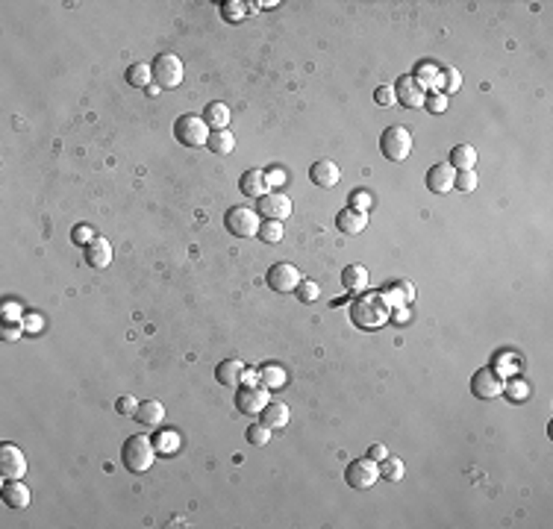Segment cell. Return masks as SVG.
<instances>
[{
    "label": "cell",
    "mask_w": 553,
    "mask_h": 529,
    "mask_svg": "<svg viewBox=\"0 0 553 529\" xmlns=\"http://www.w3.org/2000/svg\"><path fill=\"white\" fill-rule=\"evenodd\" d=\"M391 318V309L383 300V294H362V297L350 306V321L359 329H380Z\"/></svg>",
    "instance_id": "cell-1"
},
{
    "label": "cell",
    "mask_w": 553,
    "mask_h": 529,
    "mask_svg": "<svg viewBox=\"0 0 553 529\" xmlns=\"http://www.w3.org/2000/svg\"><path fill=\"white\" fill-rule=\"evenodd\" d=\"M156 447H153V438L147 436H130L124 441V450H121V462L130 474H147L156 462Z\"/></svg>",
    "instance_id": "cell-2"
},
{
    "label": "cell",
    "mask_w": 553,
    "mask_h": 529,
    "mask_svg": "<svg viewBox=\"0 0 553 529\" xmlns=\"http://www.w3.org/2000/svg\"><path fill=\"white\" fill-rule=\"evenodd\" d=\"M209 127L203 121V115H180L174 121V139L183 147H206L209 142Z\"/></svg>",
    "instance_id": "cell-3"
},
{
    "label": "cell",
    "mask_w": 553,
    "mask_h": 529,
    "mask_svg": "<svg viewBox=\"0 0 553 529\" xmlns=\"http://www.w3.org/2000/svg\"><path fill=\"white\" fill-rule=\"evenodd\" d=\"M380 150L389 162H403L409 159V153H412V135L406 127H398V124H391L383 130L380 135Z\"/></svg>",
    "instance_id": "cell-4"
},
{
    "label": "cell",
    "mask_w": 553,
    "mask_h": 529,
    "mask_svg": "<svg viewBox=\"0 0 553 529\" xmlns=\"http://www.w3.org/2000/svg\"><path fill=\"white\" fill-rule=\"evenodd\" d=\"M259 224H262V218L256 215V209H247V206H233L224 215V227L235 239H253V235L259 232Z\"/></svg>",
    "instance_id": "cell-5"
},
{
    "label": "cell",
    "mask_w": 553,
    "mask_h": 529,
    "mask_svg": "<svg viewBox=\"0 0 553 529\" xmlns=\"http://www.w3.org/2000/svg\"><path fill=\"white\" fill-rule=\"evenodd\" d=\"M233 403H235V409H239L242 415L256 418L268 406V388L262 382H242L239 388H235Z\"/></svg>",
    "instance_id": "cell-6"
},
{
    "label": "cell",
    "mask_w": 553,
    "mask_h": 529,
    "mask_svg": "<svg viewBox=\"0 0 553 529\" xmlns=\"http://www.w3.org/2000/svg\"><path fill=\"white\" fill-rule=\"evenodd\" d=\"M153 68V83L160 89H177L183 83V59L177 53H160Z\"/></svg>",
    "instance_id": "cell-7"
},
{
    "label": "cell",
    "mask_w": 553,
    "mask_h": 529,
    "mask_svg": "<svg viewBox=\"0 0 553 529\" xmlns=\"http://www.w3.org/2000/svg\"><path fill=\"white\" fill-rule=\"evenodd\" d=\"M291 198L289 194H283V191H268V194H262L259 200H256V215H259L262 221H286V218H291Z\"/></svg>",
    "instance_id": "cell-8"
},
{
    "label": "cell",
    "mask_w": 553,
    "mask_h": 529,
    "mask_svg": "<svg viewBox=\"0 0 553 529\" xmlns=\"http://www.w3.org/2000/svg\"><path fill=\"white\" fill-rule=\"evenodd\" d=\"M503 382L506 380L501 377V370L486 365V368H480L477 374L471 377V391H474V397H477V400H495V397L503 394Z\"/></svg>",
    "instance_id": "cell-9"
},
{
    "label": "cell",
    "mask_w": 553,
    "mask_h": 529,
    "mask_svg": "<svg viewBox=\"0 0 553 529\" xmlns=\"http://www.w3.org/2000/svg\"><path fill=\"white\" fill-rule=\"evenodd\" d=\"M345 479H347L350 488H357V491H368V488L377 485L380 467H377V462L368 459V456L365 459H353L347 465V470H345Z\"/></svg>",
    "instance_id": "cell-10"
},
{
    "label": "cell",
    "mask_w": 553,
    "mask_h": 529,
    "mask_svg": "<svg viewBox=\"0 0 553 529\" xmlns=\"http://www.w3.org/2000/svg\"><path fill=\"white\" fill-rule=\"evenodd\" d=\"M394 103H401V106H406V109H418V106H424V101H427V89L415 80L412 74H403V76H398L394 80Z\"/></svg>",
    "instance_id": "cell-11"
},
{
    "label": "cell",
    "mask_w": 553,
    "mask_h": 529,
    "mask_svg": "<svg viewBox=\"0 0 553 529\" xmlns=\"http://www.w3.org/2000/svg\"><path fill=\"white\" fill-rule=\"evenodd\" d=\"M265 283H268V288H271V291H276V294L294 291V288L301 285V271L294 268L291 262H276V265H271V268H268Z\"/></svg>",
    "instance_id": "cell-12"
},
{
    "label": "cell",
    "mask_w": 553,
    "mask_h": 529,
    "mask_svg": "<svg viewBox=\"0 0 553 529\" xmlns=\"http://www.w3.org/2000/svg\"><path fill=\"white\" fill-rule=\"evenodd\" d=\"M27 474V459L21 447L15 444H0V477L4 479H21Z\"/></svg>",
    "instance_id": "cell-13"
},
{
    "label": "cell",
    "mask_w": 553,
    "mask_h": 529,
    "mask_svg": "<svg viewBox=\"0 0 553 529\" xmlns=\"http://www.w3.org/2000/svg\"><path fill=\"white\" fill-rule=\"evenodd\" d=\"M309 180H312V186H318V188H333V186H339L342 171H339V165L330 162V159H318V162H312V168H309Z\"/></svg>",
    "instance_id": "cell-14"
},
{
    "label": "cell",
    "mask_w": 553,
    "mask_h": 529,
    "mask_svg": "<svg viewBox=\"0 0 553 529\" xmlns=\"http://www.w3.org/2000/svg\"><path fill=\"white\" fill-rule=\"evenodd\" d=\"M453 180H457V171H453L447 162H439L427 171V188L432 194H447L453 188Z\"/></svg>",
    "instance_id": "cell-15"
},
{
    "label": "cell",
    "mask_w": 553,
    "mask_h": 529,
    "mask_svg": "<svg viewBox=\"0 0 553 529\" xmlns=\"http://www.w3.org/2000/svg\"><path fill=\"white\" fill-rule=\"evenodd\" d=\"M365 227H368V212L345 206L339 215H335V229L345 232V235H359Z\"/></svg>",
    "instance_id": "cell-16"
},
{
    "label": "cell",
    "mask_w": 553,
    "mask_h": 529,
    "mask_svg": "<svg viewBox=\"0 0 553 529\" xmlns=\"http://www.w3.org/2000/svg\"><path fill=\"white\" fill-rule=\"evenodd\" d=\"M239 191L245 194V198H256V200H259L262 194H268L271 188H268V180H265V171H259V168L245 171L242 180H239Z\"/></svg>",
    "instance_id": "cell-17"
},
{
    "label": "cell",
    "mask_w": 553,
    "mask_h": 529,
    "mask_svg": "<svg viewBox=\"0 0 553 529\" xmlns=\"http://www.w3.org/2000/svg\"><path fill=\"white\" fill-rule=\"evenodd\" d=\"M259 418H262V423H265L268 429H286L289 421H291V411H289V406L280 403V400H268V406L259 411Z\"/></svg>",
    "instance_id": "cell-18"
},
{
    "label": "cell",
    "mask_w": 553,
    "mask_h": 529,
    "mask_svg": "<svg viewBox=\"0 0 553 529\" xmlns=\"http://www.w3.org/2000/svg\"><path fill=\"white\" fill-rule=\"evenodd\" d=\"M245 365L239 359H224L218 368H215V380L221 385H230V388H239L245 382Z\"/></svg>",
    "instance_id": "cell-19"
},
{
    "label": "cell",
    "mask_w": 553,
    "mask_h": 529,
    "mask_svg": "<svg viewBox=\"0 0 553 529\" xmlns=\"http://www.w3.org/2000/svg\"><path fill=\"white\" fill-rule=\"evenodd\" d=\"M4 503L9 508H27L30 506V488L21 482V479H6L4 482V491H0Z\"/></svg>",
    "instance_id": "cell-20"
},
{
    "label": "cell",
    "mask_w": 553,
    "mask_h": 529,
    "mask_svg": "<svg viewBox=\"0 0 553 529\" xmlns=\"http://www.w3.org/2000/svg\"><path fill=\"white\" fill-rule=\"evenodd\" d=\"M368 283H371V277H368L365 265H347L342 271V285H345L347 294H362L368 288Z\"/></svg>",
    "instance_id": "cell-21"
},
{
    "label": "cell",
    "mask_w": 553,
    "mask_h": 529,
    "mask_svg": "<svg viewBox=\"0 0 553 529\" xmlns=\"http://www.w3.org/2000/svg\"><path fill=\"white\" fill-rule=\"evenodd\" d=\"M142 426H160L162 418H165V406L160 400H142L135 406V415H133Z\"/></svg>",
    "instance_id": "cell-22"
},
{
    "label": "cell",
    "mask_w": 553,
    "mask_h": 529,
    "mask_svg": "<svg viewBox=\"0 0 553 529\" xmlns=\"http://www.w3.org/2000/svg\"><path fill=\"white\" fill-rule=\"evenodd\" d=\"M86 262H89L91 268H97V271H101V268H109V265H112V244L97 235V239L86 247Z\"/></svg>",
    "instance_id": "cell-23"
},
{
    "label": "cell",
    "mask_w": 553,
    "mask_h": 529,
    "mask_svg": "<svg viewBox=\"0 0 553 529\" xmlns=\"http://www.w3.org/2000/svg\"><path fill=\"white\" fill-rule=\"evenodd\" d=\"M412 297H415V288H412L409 280L391 283V285H386V291H383V300L389 303V309H394V306H409Z\"/></svg>",
    "instance_id": "cell-24"
},
{
    "label": "cell",
    "mask_w": 553,
    "mask_h": 529,
    "mask_svg": "<svg viewBox=\"0 0 553 529\" xmlns=\"http://www.w3.org/2000/svg\"><path fill=\"white\" fill-rule=\"evenodd\" d=\"M453 171H474V165H477V150H474L471 144H457L450 150V162H447Z\"/></svg>",
    "instance_id": "cell-25"
},
{
    "label": "cell",
    "mask_w": 553,
    "mask_h": 529,
    "mask_svg": "<svg viewBox=\"0 0 553 529\" xmlns=\"http://www.w3.org/2000/svg\"><path fill=\"white\" fill-rule=\"evenodd\" d=\"M203 121H206V127L212 130V132H218V130H227V124H230V106H224V103H209L206 109H203Z\"/></svg>",
    "instance_id": "cell-26"
},
{
    "label": "cell",
    "mask_w": 553,
    "mask_h": 529,
    "mask_svg": "<svg viewBox=\"0 0 553 529\" xmlns=\"http://www.w3.org/2000/svg\"><path fill=\"white\" fill-rule=\"evenodd\" d=\"M153 447L160 456H177V450H180V433H174V429H160V433L153 436Z\"/></svg>",
    "instance_id": "cell-27"
},
{
    "label": "cell",
    "mask_w": 553,
    "mask_h": 529,
    "mask_svg": "<svg viewBox=\"0 0 553 529\" xmlns=\"http://www.w3.org/2000/svg\"><path fill=\"white\" fill-rule=\"evenodd\" d=\"M206 150H212L215 156H227L235 150V139L230 130H218V132H209V142H206Z\"/></svg>",
    "instance_id": "cell-28"
},
{
    "label": "cell",
    "mask_w": 553,
    "mask_h": 529,
    "mask_svg": "<svg viewBox=\"0 0 553 529\" xmlns=\"http://www.w3.org/2000/svg\"><path fill=\"white\" fill-rule=\"evenodd\" d=\"M150 80H153V68H150V65L135 62V65L127 68V83H130L133 89H147Z\"/></svg>",
    "instance_id": "cell-29"
},
{
    "label": "cell",
    "mask_w": 553,
    "mask_h": 529,
    "mask_svg": "<svg viewBox=\"0 0 553 529\" xmlns=\"http://www.w3.org/2000/svg\"><path fill=\"white\" fill-rule=\"evenodd\" d=\"M259 382H262L268 391H274V388H283L289 380H286V370H283L280 365H262V370H259Z\"/></svg>",
    "instance_id": "cell-30"
},
{
    "label": "cell",
    "mask_w": 553,
    "mask_h": 529,
    "mask_svg": "<svg viewBox=\"0 0 553 529\" xmlns=\"http://www.w3.org/2000/svg\"><path fill=\"white\" fill-rule=\"evenodd\" d=\"M377 467H380V479H389V482L403 479V462L398 456H386L383 462H377Z\"/></svg>",
    "instance_id": "cell-31"
},
{
    "label": "cell",
    "mask_w": 553,
    "mask_h": 529,
    "mask_svg": "<svg viewBox=\"0 0 553 529\" xmlns=\"http://www.w3.org/2000/svg\"><path fill=\"white\" fill-rule=\"evenodd\" d=\"M436 86H439V89H445V94H453V91H459L462 76H459V71H457V68H442V71H439Z\"/></svg>",
    "instance_id": "cell-32"
},
{
    "label": "cell",
    "mask_w": 553,
    "mask_h": 529,
    "mask_svg": "<svg viewBox=\"0 0 553 529\" xmlns=\"http://www.w3.org/2000/svg\"><path fill=\"white\" fill-rule=\"evenodd\" d=\"M259 239L265 241V244H280L283 241V224L280 221H262L259 224Z\"/></svg>",
    "instance_id": "cell-33"
},
{
    "label": "cell",
    "mask_w": 553,
    "mask_h": 529,
    "mask_svg": "<svg viewBox=\"0 0 553 529\" xmlns=\"http://www.w3.org/2000/svg\"><path fill=\"white\" fill-rule=\"evenodd\" d=\"M271 433H274V429H268V426L259 421V423H250V426H247L245 438H247V444H253V447H262V444L271 441Z\"/></svg>",
    "instance_id": "cell-34"
},
{
    "label": "cell",
    "mask_w": 553,
    "mask_h": 529,
    "mask_svg": "<svg viewBox=\"0 0 553 529\" xmlns=\"http://www.w3.org/2000/svg\"><path fill=\"white\" fill-rule=\"evenodd\" d=\"M480 180H477V171H457V180H453V188H459L462 194H471L477 191Z\"/></svg>",
    "instance_id": "cell-35"
},
{
    "label": "cell",
    "mask_w": 553,
    "mask_h": 529,
    "mask_svg": "<svg viewBox=\"0 0 553 529\" xmlns=\"http://www.w3.org/2000/svg\"><path fill=\"white\" fill-rule=\"evenodd\" d=\"M94 239H97V235H94V229H91L89 224H77V227L71 229V241H74L77 247H89Z\"/></svg>",
    "instance_id": "cell-36"
},
{
    "label": "cell",
    "mask_w": 553,
    "mask_h": 529,
    "mask_svg": "<svg viewBox=\"0 0 553 529\" xmlns=\"http://www.w3.org/2000/svg\"><path fill=\"white\" fill-rule=\"evenodd\" d=\"M247 12V6L242 4V0H227V4H221V15H224V21H242Z\"/></svg>",
    "instance_id": "cell-37"
},
{
    "label": "cell",
    "mask_w": 553,
    "mask_h": 529,
    "mask_svg": "<svg viewBox=\"0 0 553 529\" xmlns=\"http://www.w3.org/2000/svg\"><path fill=\"white\" fill-rule=\"evenodd\" d=\"M24 321H0V336H4L6 341H18L24 336Z\"/></svg>",
    "instance_id": "cell-38"
},
{
    "label": "cell",
    "mask_w": 553,
    "mask_h": 529,
    "mask_svg": "<svg viewBox=\"0 0 553 529\" xmlns=\"http://www.w3.org/2000/svg\"><path fill=\"white\" fill-rule=\"evenodd\" d=\"M298 291V297L303 300V303H315L321 297V288H318V283H312V280H301V285L294 288Z\"/></svg>",
    "instance_id": "cell-39"
},
{
    "label": "cell",
    "mask_w": 553,
    "mask_h": 529,
    "mask_svg": "<svg viewBox=\"0 0 553 529\" xmlns=\"http://www.w3.org/2000/svg\"><path fill=\"white\" fill-rule=\"evenodd\" d=\"M503 394L509 397V400H527V382H521V380H506L503 382Z\"/></svg>",
    "instance_id": "cell-40"
},
{
    "label": "cell",
    "mask_w": 553,
    "mask_h": 529,
    "mask_svg": "<svg viewBox=\"0 0 553 529\" xmlns=\"http://www.w3.org/2000/svg\"><path fill=\"white\" fill-rule=\"evenodd\" d=\"M424 109L432 112V115H442V112L447 109V94H445V91H432V94H427Z\"/></svg>",
    "instance_id": "cell-41"
},
{
    "label": "cell",
    "mask_w": 553,
    "mask_h": 529,
    "mask_svg": "<svg viewBox=\"0 0 553 529\" xmlns=\"http://www.w3.org/2000/svg\"><path fill=\"white\" fill-rule=\"evenodd\" d=\"M412 76H415V80H418L421 86H436V80H439V68L424 62V65H418V71H415Z\"/></svg>",
    "instance_id": "cell-42"
},
{
    "label": "cell",
    "mask_w": 553,
    "mask_h": 529,
    "mask_svg": "<svg viewBox=\"0 0 553 529\" xmlns=\"http://www.w3.org/2000/svg\"><path fill=\"white\" fill-rule=\"evenodd\" d=\"M350 209H359V212H368L371 209V194L365 191V188H357L350 194V203H347Z\"/></svg>",
    "instance_id": "cell-43"
},
{
    "label": "cell",
    "mask_w": 553,
    "mask_h": 529,
    "mask_svg": "<svg viewBox=\"0 0 553 529\" xmlns=\"http://www.w3.org/2000/svg\"><path fill=\"white\" fill-rule=\"evenodd\" d=\"M374 101H377L380 106H391L394 103V89L391 86H377V91H374Z\"/></svg>",
    "instance_id": "cell-44"
},
{
    "label": "cell",
    "mask_w": 553,
    "mask_h": 529,
    "mask_svg": "<svg viewBox=\"0 0 553 529\" xmlns=\"http://www.w3.org/2000/svg\"><path fill=\"white\" fill-rule=\"evenodd\" d=\"M24 315H27V312L18 303H4V318H0V321H21Z\"/></svg>",
    "instance_id": "cell-45"
},
{
    "label": "cell",
    "mask_w": 553,
    "mask_h": 529,
    "mask_svg": "<svg viewBox=\"0 0 553 529\" xmlns=\"http://www.w3.org/2000/svg\"><path fill=\"white\" fill-rule=\"evenodd\" d=\"M21 321H24V329H27V332H42V326H45L42 315H35V312H27Z\"/></svg>",
    "instance_id": "cell-46"
},
{
    "label": "cell",
    "mask_w": 553,
    "mask_h": 529,
    "mask_svg": "<svg viewBox=\"0 0 553 529\" xmlns=\"http://www.w3.org/2000/svg\"><path fill=\"white\" fill-rule=\"evenodd\" d=\"M135 397H118V403H115V409L121 411V415H135Z\"/></svg>",
    "instance_id": "cell-47"
},
{
    "label": "cell",
    "mask_w": 553,
    "mask_h": 529,
    "mask_svg": "<svg viewBox=\"0 0 553 529\" xmlns=\"http://www.w3.org/2000/svg\"><path fill=\"white\" fill-rule=\"evenodd\" d=\"M389 456V450L383 447V444H371L368 447V459H374V462H383Z\"/></svg>",
    "instance_id": "cell-48"
},
{
    "label": "cell",
    "mask_w": 553,
    "mask_h": 529,
    "mask_svg": "<svg viewBox=\"0 0 553 529\" xmlns=\"http://www.w3.org/2000/svg\"><path fill=\"white\" fill-rule=\"evenodd\" d=\"M265 180H268V188H271V186H280V183L286 180V176H283V171H280V168H271V174H265Z\"/></svg>",
    "instance_id": "cell-49"
}]
</instances>
